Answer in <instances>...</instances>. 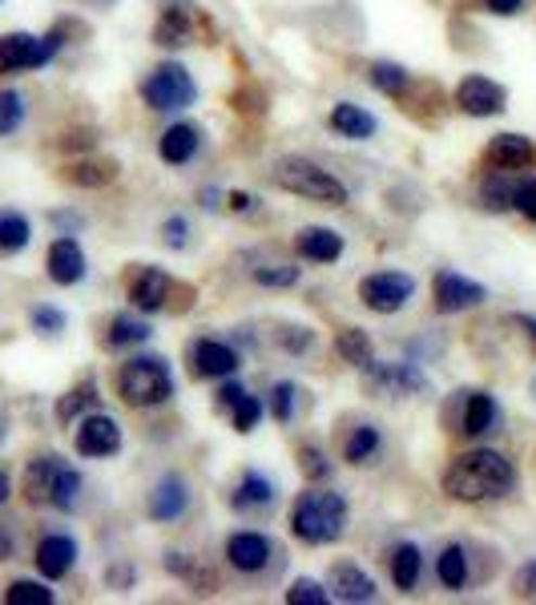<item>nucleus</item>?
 Wrapping results in <instances>:
<instances>
[{
  "label": "nucleus",
  "mask_w": 536,
  "mask_h": 605,
  "mask_svg": "<svg viewBox=\"0 0 536 605\" xmlns=\"http://www.w3.org/2000/svg\"><path fill=\"white\" fill-rule=\"evenodd\" d=\"M512 480H516L512 461H505L493 449H472L451 461V468L444 472V489H448V496L464 501V505H480V501L505 496L512 489Z\"/></svg>",
  "instance_id": "nucleus-1"
},
{
  "label": "nucleus",
  "mask_w": 536,
  "mask_h": 605,
  "mask_svg": "<svg viewBox=\"0 0 536 605\" xmlns=\"http://www.w3.org/2000/svg\"><path fill=\"white\" fill-rule=\"evenodd\" d=\"M347 525V501L339 493H319L310 489L295 501L291 508V533L303 545H331Z\"/></svg>",
  "instance_id": "nucleus-2"
},
{
  "label": "nucleus",
  "mask_w": 536,
  "mask_h": 605,
  "mask_svg": "<svg viewBox=\"0 0 536 605\" xmlns=\"http://www.w3.org/2000/svg\"><path fill=\"white\" fill-rule=\"evenodd\" d=\"M270 178H275L279 190L307 198V202H319V206H343L347 202V186L339 182L335 174L307 162V157H282Z\"/></svg>",
  "instance_id": "nucleus-3"
},
{
  "label": "nucleus",
  "mask_w": 536,
  "mask_h": 605,
  "mask_svg": "<svg viewBox=\"0 0 536 605\" xmlns=\"http://www.w3.org/2000/svg\"><path fill=\"white\" fill-rule=\"evenodd\" d=\"M117 392L126 400L129 408H154V404H166L174 395V376H169L166 360L157 355H138L122 367L117 376Z\"/></svg>",
  "instance_id": "nucleus-4"
},
{
  "label": "nucleus",
  "mask_w": 536,
  "mask_h": 605,
  "mask_svg": "<svg viewBox=\"0 0 536 605\" xmlns=\"http://www.w3.org/2000/svg\"><path fill=\"white\" fill-rule=\"evenodd\" d=\"M197 98V85L194 77L186 73V65L178 61H162L157 70H150V77L141 81V101L157 113H174V110H186L190 101Z\"/></svg>",
  "instance_id": "nucleus-5"
},
{
  "label": "nucleus",
  "mask_w": 536,
  "mask_h": 605,
  "mask_svg": "<svg viewBox=\"0 0 536 605\" xmlns=\"http://www.w3.org/2000/svg\"><path fill=\"white\" fill-rule=\"evenodd\" d=\"M65 45L61 28L44 33V37H33V33H4L0 37V77L4 73H21V70H41L44 61H53V53Z\"/></svg>",
  "instance_id": "nucleus-6"
},
{
  "label": "nucleus",
  "mask_w": 536,
  "mask_h": 605,
  "mask_svg": "<svg viewBox=\"0 0 536 605\" xmlns=\"http://www.w3.org/2000/svg\"><path fill=\"white\" fill-rule=\"evenodd\" d=\"M416 295V282L404 270H375L359 282V299L367 311H380V315H395L408 299Z\"/></svg>",
  "instance_id": "nucleus-7"
},
{
  "label": "nucleus",
  "mask_w": 536,
  "mask_h": 605,
  "mask_svg": "<svg viewBox=\"0 0 536 605\" xmlns=\"http://www.w3.org/2000/svg\"><path fill=\"white\" fill-rule=\"evenodd\" d=\"M484 299H488V291H484L480 282L456 275V270H439L436 279H432V303H436L439 315H456V311L480 307Z\"/></svg>",
  "instance_id": "nucleus-8"
},
{
  "label": "nucleus",
  "mask_w": 536,
  "mask_h": 605,
  "mask_svg": "<svg viewBox=\"0 0 536 605\" xmlns=\"http://www.w3.org/2000/svg\"><path fill=\"white\" fill-rule=\"evenodd\" d=\"M505 85H496L493 77H480V73H472V77H464V81L456 85V105L464 113H472V117H493V113L505 110Z\"/></svg>",
  "instance_id": "nucleus-9"
},
{
  "label": "nucleus",
  "mask_w": 536,
  "mask_h": 605,
  "mask_svg": "<svg viewBox=\"0 0 536 605\" xmlns=\"http://www.w3.org/2000/svg\"><path fill=\"white\" fill-rule=\"evenodd\" d=\"M190 364H194V376H202V380H226V376L239 371V352L222 339H197Z\"/></svg>",
  "instance_id": "nucleus-10"
},
{
  "label": "nucleus",
  "mask_w": 536,
  "mask_h": 605,
  "mask_svg": "<svg viewBox=\"0 0 536 605\" xmlns=\"http://www.w3.org/2000/svg\"><path fill=\"white\" fill-rule=\"evenodd\" d=\"M73 444H77L81 456L101 461V456H113V452L122 449V428H117L110 416H85V420L77 424V437H73Z\"/></svg>",
  "instance_id": "nucleus-11"
},
{
  "label": "nucleus",
  "mask_w": 536,
  "mask_h": 605,
  "mask_svg": "<svg viewBox=\"0 0 536 605\" xmlns=\"http://www.w3.org/2000/svg\"><path fill=\"white\" fill-rule=\"evenodd\" d=\"M270 557H275V550H270V541L263 533L242 529V533H230V541H226V562L234 565L239 574H263Z\"/></svg>",
  "instance_id": "nucleus-12"
},
{
  "label": "nucleus",
  "mask_w": 536,
  "mask_h": 605,
  "mask_svg": "<svg viewBox=\"0 0 536 605\" xmlns=\"http://www.w3.org/2000/svg\"><path fill=\"white\" fill-rule=\"evenodd\" d=\"M169 291H174V282H169L166 270H157V267H141L138 275L129 279V303L138 311H162Z\"/></svg>",
  "instance_id": "nucleus-13"
},
{
  "label": "nucleus",
  "mask_w": 536,
  "mask_h": 605,
  "mask_svg": "<svg viewBox=\"0 0 536 605\" xmlns=\"http://www.w3.org/2000/svg\"><path fill=\"white\" fill-rule=\"evenodd\" d=\"M33 562H37V569H41V578L61 581L73 569V562H77V541L65 533L44 537L41 545H37V557H33Z\"/></svg>",
  "instance_id": "nucleus-14"
},
{
  "label": "nucleus",
  "mask_w": 536,
  "mask_h": 605,
  "mask_svg": "<svg viewBox=\"0 0 536 605\" xmlns=\"http://www.w3.org/2000/svg\"><path fill=\"white\" fill-rule=\"evenodd\" d=\"M533 157H536V150L524 134H496V138L488 141V150H484V162L493 169H521V166H528Z\"/></svg>",
  "instance_id": "nucleus-15"
},
{
  "label": "nucleus",
  "mask_w": 536,
  "mask_h": 605,
  "mask_svg": "<svg viewBox=\"0 0 536 605\" xmlns=\"http://www.w3.org/2000/svg\"><path fill=\"white\" fill-rule=\"evenodd\" d=\"M49 279L61 282V287H73V282H81L85 279V254L81 247H77V239H56L53 247H49Z\"/></svg>",
  "instance_id": "nucleus-16"
},
{
  "label": "nucleus",
  "mask_w": 536,
  "mask_h": 605,
  "mask_svg": "<svg viewBox=\"0 0 536 605\" xmlns=\"http://www.w3.org/2000/svg\"><path fill=\"white\" fill-rule=\"evenodd\" d=\"M295 251L298 259H310V263H335L343 254V239L327 226H307V230H298Z\"/></svg>",
  "instance_id": "nucleus-17"
},
{
  "label": "nucleus",
  "mask_w": 536,
  "mask_h": 605,
  "mask_svg": "<svg viewBox=\"0 0 536 605\" xmlns=\"http://www.w3.org/2000/svg\"><path fill=\"white\" fill-rule=\"evenodd\" d=\"M197 141H202V129L190 126V122H178V126H169L166 134H162V162H169V166H186L190 157L197 154Z\"/></svg>",
  "instance_id": "nucleus-18"
},
{
  "label": "nucleus",
  "mask_w": 536,
  "mask_h": 605,
  "mask_svg": "<svg viewBox=\"0 0 536 605\" xmlns=\"http://www.w3.org/2000/svg\"><path fill=\"white\" fill-rule=\"evenodd\" d=\"M331 585H335L339 602H375V593H380V585L367 578L363 569H355V565H335L331 569Z\"/></svg>",
  "instance_id": "nucleus-19"
},
{
  "label": "nucleus",
  "mask_w": 536,
  "mask_h": 605,
  "mask_svg": "<svg viewBox=\"0 0 536 605\" xmlns=\"http://www.w3.org/2000/svg\"><path fill=\"white\" fill-rule=\"evenodd\" d=\"M186 513V484L182 477H162L157 489L150 493V517L154 521H174Z\"/></svg>",
  "instance_id": "nucleus-20"
},
{
  "label": "nucleus",
  "mask_w": 536,
  "mask_h": 605,
  "mask_svg": "<svg viewBox=\"0 0 536 605\" xmlns=\"http://www.w3.org/2000/svg\"><path fill=\"white\" fill-rule=\"evenodd\" d=\"M331 129L343 134V138H352V141H367L371 134H375V117H371L363 105L339 101L335 110H331Z\"/></svg>",
  "instance_id": "nucleus-21"
},
{
  "label": "nucleus",
  "mask_w": 536,
  "mask_h": 605,
  "mask_svg": "<svg viewBox=\"0 0 536 605\" xmlns=\"http://www.w3.org/2000/svg\"><path fill=\"white\" fill-rule=\"evenodd\" d=\"M77 496H81V472H77V468H69L65 461H61V456H56L53 480H49V496H44V505L65 508V513H69V508L77 505Z\"/></svg>",
  "instance_id": "nucleus-22"
},
{
  "label": "nucleus",
  "mask_w": 536,
  "mask_h": 605,
  "mask_svg": "<svg viewBox=\"0 0 536 605\" xmlns=\"http://www.w3.org/2000/svg\"><path fill=\"white\" fill-rule=\"evenodd\" d=\"M275 501V484H270L263 472H242L239 489L230 496V505L239 508V513H251V508H267Z\"/></svg>",
  "instance_id": "nucleus-23"
},
{
  "label": "nucleus",
  "mask_w": 536,
  "mask_h": 605,
  "mask_svg": "<svg viewBox=\"0 0 536 605\" xmlns=\"http://www.w3.org/2000/svg\"><path fill=\"white\" fill-rule=\"evenodd\" d=\"M367 371H371V380L380 383V388H395V392H423L427 388V380L411 364H380V367L371 364Z\"/></svg>",
  "instance_id": "nucleus-24"
},
{
  "label": "nucleus",
  "mask_w": 536,
  "mask_h": 605,
  "mask_svg": "<svg viewBox=\"0 0 536 605\" xmlns=\"http://www.w3.org/2000/svg\"><path fill=\"white\" fill-rule=\"evenodd\" d=\"M496 400L488 392H472L464 404V428L460 432H468V437H484V432H493L496 428Z\"/></svg>",
  "instance_id": "nucleus-25"
},
{
  "label": "nucleus",
  "mask_w": 536,
  "mask_h": 605,
  "mask_svg": "<svg viewBox=\"0 0 536 605\" xmlns=\"http://www.w3.org/2000/svg\"><path fill=\"white\" fill-rule=\"evenodd\" d=\"M392 581L395 590L411 593L416 590V581H420V550L416 545H399L392 553Z\"/></svg>",
  "instance_id": "nucleus-26"
},
{
  "label": "nucleus",
  "mask_w": 536,
  "mask_h": 605,
  "mask_svg": "<svg viewBox=\"0 0 536 605\" xmlns=\"http://www.w3.org/2000/svg\"><path fill=\"white\" fill-rule=\"evenodd\" d=\"M145 339H150V324H141L133 315L110 319V331H105V343H110V348H133V343H145Z\"/></svg>",
  "instance_id": "nucleus-27"
},
{
  "label": "nucleus",
  "mask_w": 536,
  "mask_h": 605,
  "mask_svg": "<svg viewBox=\"0 0 536 605\" xmlns=\"http://www.w3.org/2000/svg\"><path fill=\"white\" fill-rule=\"evenodd\" d=\"M380 452V432L371 428V424H359L347 444H343V456H347V465H367L371 456Z\"/></svg>",
  "instance_id": "nucleus-28"
},
{
  "label": "nucleus",
  "mask_w": 536,
  "mask_h": 605,
  "mask_svg": "<svg viewBox=\"0 0 536 605\" xmlns=\"http://www.w3.org/2000/svg\"><path fill=\"white\" fill-rule=\"evenodd\" d=\"M335 348H339V355H343L347 364L363 367V371L371 367V339H367V331H359V327H347V331H339Z\"/></svg>",
  "instance_id": "nucleus-29"
},
{
  "label": "nucleus",
  "mask_w": 536,
  "mask_h": 605,
  "mask_svg": "<svg viewBox=\"0 0 536 605\" xmlns=\"http://www.w3.org/2000/svg\"><path fill=\"white\" fill-rule=\"evenodd\" d=\"M436 578L448 585V590H464V581H468V557L460 545H448V550L439 553V562H436Z\"/></svg>",
  "instance_id": "nucleus-30"
},
{
  "label": "nucleus",
  "mask_w": 536,
  "mask_h": 605,
  "mask_svg": "<svg viewBox=\"0 0 536 605\" xmlns=\"http://www.w3.org/2000/svg\"><path fill=\"white\" fill-rule=\"evenodd\" d=\"M28 218L16 211H0V251L13 254V251H25L28 247Z\"/></svg>",
  "instance_id": "nucleus-31"
},
{
  "label": "nucleus",
  "mask_w": 536,
  "mask_h": 605,
  "mask_svg": "<svg viewBox=\"0 0 536 605\" xmlns=\"http://www.w3.org/2000/svg\"><path fill=\"white\" fill-rule=\"evenodd\" d=\"M117 178V166L113 162H73L65 169V182L73 186H110Z\"/></svg>",
  "instance_id": "nucleus-32"
},
{
  "label": "nucleus",
  "mask_w": 536,
  "mask_h": 605,
  "mask_svg": "<svg viewBox=\"0 0 536 605\" xmlns=\"http://www.w3.org/2000/svg\"><path fill=\"white\" fill-rule=\"evenodd\" d=\"M186 37H190V21H186L182 9H174V4H169L166 13H162V21H157V28H154V41L166 45V49H174V45H186Z\"/></svg>",
  "instance_id": "nucleus-33"
},
{
  "label": "nucleus",
  "mask_w": 536,
  "mask_h": 605,
  "mask_svg": "<svg viewBox=\"0 0 536 605\" xmlns=\"http://www.w3.org/2000/svg\"><path fill=\"white\" fill-rule=\"evenodd\" d=\"M367 81L375 85L380 93H387V98H399V93L408 89V70H399V65H392V61H380V65H371Z\"/></svg>",
  "instance_id": "nucleus-34"
},
{
  "label": "nucleus",
  "mask_w": 536,
  "mask_h": 605,
  "mask_svg": "<svg viewBox=\"0 0 536 605\" xmlns=\"http://www.w3.org/2000/svg\"><path fill=\"white\" fill-rule=\"evenodd\" d=\"M21 122H25V98L13 89H0V138L16 134Z\"/></svg>",
  "instance_id": "nucleus-35"
},
{
  "label": "nucleus",
  "mask_w": 536,
  "mask_h": 605,
  "mask_svg": "<svg viewBox=\"0 0 536 605\" xmlns=\"http://www.w3.org/2000/svg\"><path fill=\"white\" fill-rule=\"evenodd\" d=\"M4 602L9 605H53V590H44L41 581H13L4 590Z\"/></svg>",
  "instance_id": "nucleus-36"
},
{
  "label": "nucleus",
  "mask_w": 536,
  "mask_h": 605,
  "mask_svg": "<svg viewBox=\"0 0 536 605\" xmlns=\"http://www.w3.org/2000/svg\"><path fill=\"white\" fill-rule=\"evenodd\" d=\"M226 412H230V420H234V428H239V432H254V428H258V420H263V404H258L251 392H242Z\"/></svg>",
  "instance_id": "nucleus-37"
},
{
  "label": "nucleus",
  "mask_w": 536,
  "mask_h": 605,
  "mask_svg": "<svg viewBox=\"0 0 536 605\" xmlns=\"http://www.w3.org/2000/svg\"><path fill=\"white\" fill-rule=\"evenodd\" d=\"M93 404H98V388H93V383H81V388H73V392L56 404V416H61L65 424H73L77 420V412L93 408Z\"/></svg>",
  "instance_id": "nucleus-38"
},
{
  "label": "nucleus",
  "mask_w": 536,
  "mask_h": 605,
  "mask_svg": "<svg viewBox=\"0 0 536 605\" xmlns=\"http://www.w3.org/2000/svg\"><path fill=\"white\" fill-rule=\"evenodd\" d=\"M286 605H327V590L319 581L298 578L291 590H286Z\"/></svg>",
  "instance_id": "nucleus-39"
},
{
  "label": "nucleus",
  "mask_w": 536,
  "mask_h": 605,
  "mask_svg": "<svg viewBox=\"0 0 536 605\" xmlns=\"http://www.w3.org/2000/svg\"><path fill=\"white\" fill-rule=\"evenodd\" d=\"M270 412H275V420H282V424L295 416V383L282 380L270 388Z\"/></svg>",
  "instance_id": "nucleus-40"
},
{
  "label": "nucleus",
  "mask_w": 536,
  "mask_h": 605,
  "mask_svg": "<svg viewBox=\"0 0 536 605\" xmlns=\"http://www.w3.org/2000/svg\"><path fill=\"white\" fill-rule=\"evenodd\" d=\"M512 194H516V182H508V178L484 182V206H488V211H508V206H512Z\"/></svg>",
  "instance_id": "nucleus-41"
},
{
  "label": "nucleus",
  "mask_w": 536,
  "mask_h": 605,
  "mask_svg": "<svg viewBox=\"0 0 536 605\" xmlns=\"http://www.w3.org/2000/svg\"><path fill=\"white\" fill-rule=\"evenodd\" d=\"M298 468H303V477H307V480L331 477V465H327V456L319 449H303V452H298Z\"/></svg>",
  "instance_id": "nucleus-42"
},
{
  "label": "nucleus",
  "mask_w": 536,
  "mask_h": 605,
  "mask_svg": "<svg viewBox=\"0 0 536 605\" xmlns=\"http://www.w3.org/2000/svg\"><path fill=\"white\" fill-rule=\"evenodd\" d=\"M254 282H263V287H291V282H298V267H258L254 270Z\"/></svg>",
  "instance_id": "nucleus-43"
},
{
  "label": "nucleus",
  "mask_w": 536,
  "mask_h": 605,
  "mask_svg": "<svg viewBox=\"0 0 536 605\" xmlns=\"http://www.w3.org/2000/svg\"><path fill=\"white\" fill-rule=\"evenodd\" d=\"M33 327L41 336H56V331H65V315L56 307H33Z\"/></svg>",
  "instance_id": "nucleus-44"
},
{
  "label": "nucleus",
  "mask_w": 536,
  "mask_h": 605,
  "mask_svg": "<svg viewBox=\"0 0 536 605\" xmlns=\"http://www.w3.org/2000/svg\"><path fill=\"white\" fill-rule=\"evenodd\" d=\"M279 343H282V348H286V352H307V348H310V343H315V336H310V331H307V327H282V331H279Z\"/></svg>",
  "instance_id": "nucleus-45"
},
{
  "label": "nucleus",
  "mask_w": 536,
  "mask_h": 605,
  "mask_svg": "<svg viewBox=\"0 0 536 605\" xmlns=\"http://www.w3.org/2000/svg\"><path fill=\"white\" fill-rule=\"evenodd\" d=\"M512 206H516V211H521L524 218H533V223H536V182H516Z\"/></svg>",
  "instance_id": "nucleus-46"
},
{
  "label": "nucleus",
  "mask_w": 536,
  "mask_h": 605,
  "mask_svg": "<svg viewBox=\"0 0 536 605\" xmlns=\"http://www.w3.org/2000/svg\"><path fill=\"white\" fill-rule=\"evenodd\" d=\"M512 585H516V593H521V597H536V562L524 565Z\"/></svg>",
  "instance_id": "nucleus-47"
},
{
  "label": "nucleus",
  "mask_w": 536,
  "mask_h": 605,
  "mask_svg": "<svg viewBox=\"0 0 536 605\" xmlns=\"http://www.w3.org/2000/svg\"><path fill=\"white\" fill-rule=\"evenodd\" d=\"M186 230H190V226H186V218H169V223L162 226V235H166V247H182Z\"/></svg>",
  "instance_id": "nucleus-48"
},
{
  "label": "nucleus",
  "mask_w": 536,
  "mask_h": 605,
  "mask_svg": "<svg viewBox=\"0 0 536 605\" xmlns=\"http://www.w3.org/2000/svg\"><path fill=\"white\" fill-rule=\"evenodd\" d=\"M496 16H516L524 9V0H484Z\"/></svg>",
  "instance_id": "nucleus-49"
},
{
  "label": "nucleus",
  "mask_w": 536,
  "mask_h": 605,
  "mask_svg": "<svg viewBox=\"0 0 536 605\" xmlns=\"http://www.w3.org/2000/svg\"><path fill=\"white\" fill-rule=\"evenodd\" d=\"M13 553H16V541L9 533V525L0 521V562H13Z\"/></svg>",
  "instance_id": "nucleus-50"
},
{
  "label": "nucleus",
  "mask_w": 536,
  "mask_h": 605,
  "mask_svg": "<svg viewBox=\"0 0 536 605\" xmlns=\"http://www.w3.org/2000/svg\"><path fill=\"white\" fill-rule=\"evenodd\" d=\"M242 392H246V388H239V383H222V388H218V408H230Z\"/></svg>",
  "instance_id": "nucleus-51"
},
{
  "label": "nucleus",
  "mask_w": 536,
  "mask_h": 605,
  "mask_svg": "<svg viewBox=\"0 0 536 605\" xmlns=\"http://www.w3.org/2000/svg\"><path fill=\"white\" fill-rule=\"evenodd\" d=\"M512 324L524 327V336L533 339V348H536V315H512Z\"/></svg>",
  "instance_id": "nucleus-52"
},
{
  "label": "nucleus",
  "mask_w": 536,
  "mask_h": 605,
  "mask_svg": "<svg viewBox=\"0 0 536 605\" xmlns=\"http://www.w3.org/2000/svg\"><path fill=\"white\" fill-rule=\"evenodd\" d=\"M251 206H254V198L251 194H239V190H234V194H230V211H251Z\"/></svg>",
  "instance_id": "nucleus-53"
},
{
  "label": "nucleus",
  "mask_w": 536,
  "mask_h": 605,
  "mask_svg": "<svg viewBox=\"0 0 536 605\" xmlns=\"http://www.w3.org/2000/svg\"><path fill=\"white\" fill-rule=\"evenodd\" d=\"M9 493H13V484H9V477H4V472H0V505H4V501H9Z\"/></svg>",
  "instance_id": "nucleus-54"
}]
</instances>
